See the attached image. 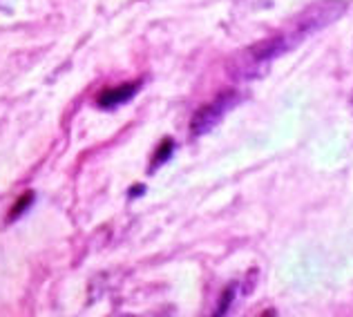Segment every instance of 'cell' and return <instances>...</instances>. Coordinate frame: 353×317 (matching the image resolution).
I'll use <instances>...</instances> for the list:
<instances>
[{
  "label": "cell",
  "instance_id": "cell-1",
  "mask_svg": "<svg viewBox=\"0 0 353 317\" xmlns=\"http://www.w3.org/2000/svg\"><path fill=\"white\" fill-rule=\"evenodd\" d=\"M300 43H302V39L295 34V30L289 25L284 32L268 36V39L250 45L248 50L239 52L233 59V63H230L233 76L239 79V81L262 76V74L268 70V65H271L275 59H280L282 54L291 52L295 45H300Z\"/></svg>",
  "mask_w": 353,
  "mask_h": 317
},
{
  "label": "cell",
  "instance_id": "cell-2",
  "mask_svg": "<svg viewBox=\"0 0 353 317\" xmlns=\"http://www.w3.org/2000/svg\"><path fill=\"white\" fill-rule=\"evenodd\" d=\"M345 12H347L345 0H320V3H313L306 7L304 12H300V16H295L291 27L304 41V39H309L311 34L322 32L324 27L336 23Z\"/></svg>",
  "mask_w": 353,
  "mask_h": 317
},
{
  "label": "cell",
  "instance_id": "cell-3",
  "mask_svg": "<svg viewBox=\"0 0 353 317\" xmlns=\"http://www.w3.org/2000/svg\"><path fill=\"white\" fill-rule=\"evenodd\" d=\"M237 101H239V94H237L235 90L219 92V94L212 99L210 103L201 105L197 112H194V116L190 121V132L194 136H201V134L210 132V130L228 114V110L233 108V105H237Z\"/></svg>",
  "mask_w": 353,
  "mask_h": 317
},
{
  "label": "cell",
  "instance_id": "cell-4",
  "mask_svg": "<svg viewBox=\"0 0 353 317\" xmlns=\"http://www.w3.org/2000/svg\"><path fill=\"white\" fill-rule=\"evenodd\" d=\"M139 90V83H123V85H117V88H108L99 94L97 103L99 108L103 110H112V108H119L123 105L125 101H130Z\"/></svg>",
  "mask_w": 353,
  "mask_h": 317
},
{
  "label": "cell",
  "instance_id": "cell-5",
  "mask_svg": "<svg viewBox=\"0 0 353 317\" xmlns=\"http://www.w3.org/2000/svg\"><path fill=\"white\" fill-rule=\"evenodd\" d=\"M233 300H235V284H233V286H228L226 291L221 293L219 304H217L215 313H212V317H226V313L230 311V306H233Z\"/></svg>",
  "mask_w": 353,
  "mask_h": 317
},
{
  "label": "cell",
  "instance_id": "cell-6",
  "mask_svg": "<svg viewBox=\"0 0 353 317\" xmlns=\"http://www.w3.org/2000/svg\"><path fill=\"white\" fill-rule=\"evenodd\" d=\"M32 203H34V192H25L23 194V197H18V201H16V206L12 208V212H9V219H18V217H21V214L27 210V208H30L32 206Z\"/></svg>",
  "mask_w": 353,
  "mask_h": 317
},
{
  "label": "cell",
  "instance_id": "cell-7",
  "mask_svg": "<svg viewBox=\"0 0 353 317\" xmlns=\"http://www.w3.org/2000/svg\"><path fill=\"white\" fill-rule=\"evenodd\" d=\"M172 150H174V145H172V141L170 139H165V141L159 145V150H157V154H154V158H152V167H157V165H161V163H165L170 158V154H172Z\"/></svg>",
  "mask_w": 353,
  "mask_h": 317
},
{
  "label": "cell",
  "instance_id": "cell-8",
  "mask_svg": "<svg viewBox=\"0 0 353 317\" xmlns=\"http://www.w3.org/2000/svg\"><path fill=\"white\" fill-rule=\"evenodd\" d=\"M259 317H277V313H275L273 309H268L266 313H262V315H259Z\"/></svg>",
  "mask_w": 353,
  "mask_h": 317
},
{
  "label": "cell",
  "instance_id": "cell-9",
  "mask_svg": "<svg viewBox=\"0 0 353 317\" xmlns=\"http://www.w3.org/2000/svg\"><path fill=\"white\" fill-rule=\"evenodd\" d=\"M351 101H353V96H351Z\"/></svg>",
  "mask_w": 353,
  "mask_h": 317
}]
</instances>
